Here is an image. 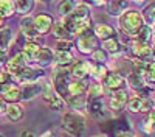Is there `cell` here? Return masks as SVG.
Listing matches in <instances>:
<instances>
[{
	"instance_id": "6da1fadb",
	"label": "cell",
	"mask_w": 155,
	"mask_h": 137,
	"mask_svg": "<svg viewBox=\"0 0 155 137\" xmlns=\"http://www.w3.org/2000/svg\"><path fill=\"white\" fill-rule=\"evenodd\" d=\"M120 27L124 34L135 36L144 27V19L137 11H127L124 14H121V17H120Z\"/></svg>"
},
{
	"instance_id": "7a4b0ae2",
	"label": "cell",
	"mask_w": 155,
	"mask_h": 137,
	"mask_svg": "<svg viewBox=\"0 0 155 137\" xmlns=\"http://www.w3.org/2000/svg\"><path fill=\"white\" fill-rule=\"evenodd\" d=\"M62 126L68 134L79 137V135H82V132L85 129V118L81 112H78V111L67 112L62 118Z\"/></svg>"
},
{
	"instance_id": "3957f363",
	"label": "cell",
	"mask_w": 155,
	"mask_h": 137,
	"mask_svg": "<svg viewBox=\"0 0 155 137\" xmlns=\"http://www.w3.org/2000/svg\"><path fill=\"white\" fill-rule=\"evenodd\" d=\"M132 53H134L135 59L143 61V62H152V59H153L152 45L146 44V42H135L132 45Z\"/></svg>"
},
{
	"instance_id": "277c9868",
	"label": "cell",
	"mask_w": 155,
	"mask_h": 137,
	"mask_svg": "<svg viewBox=\"0 0 155 137\" xmlns=\"http://www.w3.org/2000/svg\"><path fill=\"white\" fill-rule=\"evenodd\" d=\"M96 47V39L95 36H92L90 30L84 31L82 34L78 36V48H79V52L82 53H93V48Z\"/></svg>"
},
{
	"instance_id": "5b68a950",
	"label": "cell",
	"mask_w": 155,
	"mask_h": 137,
	"mask_svg": "<svg viewBox=\"0 0 155 137\" xmlns=\"http://www.w3.org/2000/svg\"><path fill=\"white\" fill-rule=\"evenodd\" d=\"M88 112H90V115H92L93 118H96V120H99L102 123H104L106 118H107L106 106H104V103H102L101 98L90 100V101H88Z\"/></svg>"
},
{
	"instance_id": "8992f818",
	"label": "cell",
	"mask_w": 155,
	"mask_h": 137,
	"mask_svg": "<svg viewBox=\"0 0 155 137\" xmlns=\"http://www.w3.org/2000/svg\"><path fill=\"white\" fill-rule=\"evenodd\" d=\"M102 131L109 135H120L123 132H127V123L123 120H110L104 122L102 125Z\"/></svg>"
},
{
	"instance_id": "52a82bcc",
	"label": "cell",
	"mask_w": 155,
	"mask_h": 137,
	"mask_svg": "<svg viewBox=\"0 0 155 137\" xmlns=\"http://www.w3.org/2000/svg\"><path fill=\"white\" fill-rule=\"evenodd\" d=\"M126 84V78L121 77L120 73H107L104 77V86L110 91H123V86Z\"/></svg>"
},
{
	"instance_id": "ba28073f",
	"label": "cell",
	"mask_w": 155,
	"mask_h": 137,
	"mask_svg": "<svg viewBox=\"0 0 155 137\" xmlns=\"http://www.w3.org/2000/svg\"><path fill=\"white\" fill-rule=\"evenodd\" d=\"M51 27H53V19H51V16H48V14H39V16H36V19H34V28H36L37 34L48 33L51 30Z\"/></svg>"
},
{
	"instance_id": "9c48e42d",
	"label": "cell",
	"mask_w": 155,
	"mask_h": 137,
	"mask_svg": "<svg viewBox=\"0 0 155 137\" xmlns=\"http://www.w3.org/2000/svg\"><path fill=\"white\" fill-rule=\"evenodd\" d=\"M27 61H28L27 56H25L23 53H19V55H16V56L6 64V69H8L9 73H12L14 77H17V75L25 69V64H27Z\"/></svg>"
},
{
	"instance_id": "30bf717a",
	"label": "cell",
	"mask_w": 155,
	"mask_h": 137,
	"mask_svg": "<svg viewBox=\"0 0 155 137\" xmlns=\"http://www.w3.org/2000/svg\"><path fill=\"white\" fill-rule=\"evenodd\" d=\"M20 30H22L23 36L27 37V39H30V42H34V39L37 37V33H36V28H34V19H31V17L22 19Z\"/></svg>"
},
{
	"instance_id": "8fae6325",
	"label": "cell",
	"mask_w": 155,
	"mask_h": 137,
	"mask_svg": "<svg viewBox=\"0 0 155 137\" xmlns=\"http://www.w3.org/2000/svg\"><path fill=\"white\" fill-rule=\"evenodd\" d=\"M126 104H127V94L124 91H116L112 95V98H110V108H112V111H116V112L123 111Z\"/></svg>"
},
{
	"instance_id": "7c38bea8",
	"label": "cell",
	"mask_w": 155,
	"mask_h": 137,
	"mask_svg": "<svg viewBox=\"0 0 155 137\" xmlns=\"http://www.w3.org/2000/svg\"><path fill=\"white\" fill-rule=\"evenodd\" d=\"M42 91H44V86H41L39 83H30L20 91V100H31Z\"/></svg>"
},
{
	"instance_id": "4fadbf2b",
	"label": "cell",
	"mask_w": 155,
	"mask_h": 137,
	"mask_svg": "<svg viewBox=\"0 0 155 137\" xmlns=\"http://www.w3.org/2000/svg\"><path fill=\"white\" fill-rule=\"evenodd\" d=\"M70 73L73 75L78 81H84L90 75L88 73V64H87V62H82V61H78V62H74V64H73Z\"/></svg>"
},
{
	"instance_id": "5bb4252c",
	"label": "cell",
	"mask_w": 155,
	"mask_h": 137,
	"mask_svg": "<svg viewBox=\"0 0 155 137\" xmlns=\"http://www.w3.org/2000/svg\"><path fill=\"white\" fill-rule=\"evenodd\" d=\"M42 75V72L41 70H34V69H28V67H25L19 75H17V81H20V83H25V84H30V83H33L34 80H37L39 77Z\"/></svg>"
},
{
	"instance_id": "9a60e30c",
	"label": "cell",
	"mask_w": 155,
	"mask_h": 137,
	"mask_svg": "<svg viewBox=\"0 0 155 137\" xmlns=\"http://www.w3.org/2000/svg\"><path fill=\"white\" fill-rule=\"evenodd\" d=\"M70 16L73 19H76L78 22H85V20H88V16H90V8L85 3H76Z\"/></svg>"
},
{
	"instance_id": "2e32d148",
	"label": "cell",
	"mask_w": 155,
	"mask_h": 137,
	"mask_svg": "<svg viewBox=\"0 0 155 137\" xmlns=\"http://www.w3.org/2000/svg\"><path fill=\"white\" fill-rule=\"evenodd\" d=\"M87 89V84L84 81H71L68 83V87H67V92H68V97H81Z\"/></svg>"
},
{
	"instance_id": "e0dca14e",
	"label": "cell",
	"mask_w": 155,
	"mask_h": 137,
	"mask_svg": "<svg viewBox=\"0 0 155 137\" xmlns=\"http://www.w3.org/2000/svg\"><path fill=\"white\" fill-rule=\"evenodd\" d=\"M34 61L39 62V64H42V66L50 64V62L53 61V52H51L50 48H47V47H41L39 52H37V55L34 56Z\"/></svg>"
},
{
	"instance_id": "ac0fdd59",
	"label": "cell",
	"mask_w": 155,
	"mask_h": 137,
	"mask_svg": "<svg viewBox=\"0 0 155 137\" xmlns=\"http://www.w3.org/2000/svg\"><path fill=\"white\" fill-rule=\"evenodd\" d=\"M95 34L102 41H109L112 39V36H115V30L109 27V25H98L95 28Z\"/></svg>"
},
{
	"instance_id": "d6986e66",
	"label": "cell",
	"mask_w": 155,
	"mask_h": 137,
	"mask_svg": "<svg viewBox=\"0 0 155 137\" xmlns=\"http://www.w3.org/2000/svg\"><path fill=\"white\" fill-rule=\"evenodd\" d=\"M6 115H8V118H9L11 122H17V120H20L22 115H23V109H22L19 104L12 103V104L6 106Z\"/></svg>"
},
{
	"instance_id": "ffe728a7",
	"label": "cell",
	"mask_w": 155,
	"mask_h": 137,
	"mask_svg": "<svg viewBox=\"0 0 155 137\" xmlns=\"http://www.w3.org/2000/svg\"><path fill=\"white\" fill-rule=\"evenodd\" d=\"M126 8H127V2H109L107 3V12L110 16H121Z\"/></svg>"
},
{
	"instance_id": "44dd1931",
	"label": "cell",
	"mask_w": 155,
	"mask_h": 137,
	"mask_svg": "<svg viewBox=\"0 0 155 137\" xmlns=\"http://www.w3.org/2000/svg\"><path fill=\"white\" fill-rule=\"evenodd\" d=\"M12 39V33L9 28H2L0 30V52H6Z\"/></svg>"
},
{
	"instance_id": "7402d4cb",
	"label": "cell",
	"mask_w": 155,
	"mask_h": 137,
	"mask_svg": "<svg viewBox=\"0 0 155 137\" xmlns=\"http://www.w3.org/2000/svg\"><path fill=\"white\" fill-rule=\"evenodd\" d=\"M127 83H129V86H130L134 91H141L144 87V80L138 73H130V75H129V77H127Z\"/></svg>"
},
{
	"instance_id": "603a6c76",
	"label": "cell",
	"mask_w": 155,
	"mask_h": 137,
	"mask_svg": "<svg viewBox=\"0 0 155 137\" xmlns=\"http://www.w3.org/2000/svg\"><path fill=\"white\" fill-rule=\"evenodd\" d=\"M88 73L92 75L95 80H104V77L107 75V70L101 64H93V66H88Z\"/></svg>"
},
{
	"instance_id": "cb8c5ba5",
	"label": "cell",
	"mask_w": 155,
	"mask_h": 137,
	"mask_svg": "<svg viewBox=\"0 0 155 137\" xmlns=\"http://www.w3.org/2000/svg\"><path fill=\"white\" fill-rule=\"evenodd\" d=\"M39 48H41V45H39V44H36V42H27V45L23 47V52L22 53L27 56L28 61H34V56L37 55Z\"/></svg>"
},
{
	"instance_id": "d4e9b609",
	"label": "cell",
	"mask_w": 155,
	"mask_h": 137,
	"mask_svg": "<svg viewBox=\"0 0 155 137\" xmlns=\"http://www.w3.org/2000/svg\"><path fill=\"white\" fill-rule=\"evenodd\" d=\"M2 98H3V101H9L12 104L14 101L20 100V91L17 89V87H9L6 92L2 94Z\"/></svg>"
},
{
	"instance_id": "484cf974",
	"label": "cell",
	"mask_w": 155,
	"mask_h": 137,
	"mask_svg": "<svg viewBox=\"0 0 155 137\" xmlns=\"http://www.w3.org/2000/svg\"><path fill=\"white\" fill-rule=\"evenodd\" d=\"M53 34L56 36V37H59L61 41H70V37H71V34L64 28V25L59 22V23H54L53 25Z\"/></svg>"
},
{
	"instance_id": "4316f807",
	"label": "cell",
	"mask_w": 155,
	"mask_h": 137,
	"mask_svg": "<svg viewBox=\"0 0 155 137\" xmlns=\"http://www.w3.org/2000/svg\"><path fill=\"white\" fill-rule=\"evenodd\" d=\"M135 37H137V42H146V44H149V41L152 39V28L147 27V25H144V27L135 34Z\"/></svg>"
},
{
	"instance_id": "83f0119b",
	"label": "cell",
	"mask_w": 155,
	"mask_h": 137,
	"mask_svg": "<svg viewBox=\"0 0 155 137\" xmlns=\"http://www.w3.org/2000/svg\"><path fill=\"white\" fill-rule=\"evenodd\" d=\"M56 62L59 64V67H65L73 62V55L70 52H58L56 53Z\"/></svg>"
},
{
	"instance_id": "f1b7e54d",
	"label": "cell",
	"mask_w": 155,
	"mask_h": 137,
	"mask_svg": "<svg viewBox=\"0 0 155 137\" xmlns=\"http://www.w3.org/2000/svg\"><path fill=\"white\" fill-rule=\"evenodd\" d=\"M102 48H104L106 52L112 53V55H116V53H120L121 45H120V42H118V41L112 37V39H109V41H104V42H102Z\"/></svg>"
},
{
	"instance_id": "f546056e",
	"label": "cell",
	"mask_w": 155,
	"mask_h": 137,
	"mask_svg": "<svg viewBox=\"0 0 155 137\" xmlns=\"http://www.w3.org/2000/svg\"><path fill=\"white\" fill-rule=\"evenodd\" d=\"M14 12V2L9 0H0V16L2 17H8Z\"/></svg>"
},
{
	"instance_id": "4dcf8cb0",
	"label": "cell",
	"mask_w": 155,
	"mask_h": 137,
	"mask_svg": "<svg viewBox=\"0 0 155 137\" xmlns=\"http://www.w3.org/2000/svg\"><path fill=\"white\" fill-rule=\"evenodd\" d=\"M33 2L31 0H20V2H16L14 3V8L17 9V12H20V14H27V12L31 11L33 8Z\"/></svg>"
},
{
	"instance_id": "1f68e13d",
	"label": "cell",
	"mask_w": 155,
	"mask_h": 137,
	"mask_svg": "<svg viewBox=\"0 0 155 137\" xmlns=\"http://www.w3.org/2000/svg\"><path fill=\"white\" fill-rule=\"evenodd\" d=\"M74 2H62L61 5H59V12H61V16H70L71 12H73V9H74Z\"/></svg>"
},
{
	"instance_id": "d6a6232c",
	"label": "cell",
	"mask_w": 155,
	"mask_h": 137,
	"mask_svg": "<svg viewBox=\"0 0 155 137\" xmlns=\"http://www.w3.org/2000/svg\"><path fill=\"white\" fill-rule=\"evenodd\" d=\"M102 94H104V91H102V86H99V84L90 86V89H88V98H90V100L101 98V97H102Z\"/></svg>"
},
{
	"instance_id": "836d02e7",
	"label": "cell",
	"mask_w": 155,
	"mask_h": 137,
	"mask_svg": "<svg viewBox=\"0 0 155 137\" xmlns=\"http://www.w3.org/2000/svg\"><path fill=\"white\" fill-rule=\"evenodd\" d=\"M68 104H70L73 109H81V108H84L87 103H85V100L81 98V97H68Z\"/></svg>"
},
{
	"instance_id": "e575fe53",
	"label": "cell",
	"mask_w": 155,
	"mask_h": 137,
	"mask_svg": "<svg viewBox=\"0 0 155 137\" xmlns=\"http://www.w3.org/2000/svg\"><path fill=\"white\" fill-rule=\"evenodd\" d=\"M92 59L96 62V64L102 66L107 61V55H106V52H102V50H95V52L92 53Z\"/></svg>"
},
{
	"instance_id": "d590c367",
	"label": "cell",
	"mask_w": 155,
	"mask_h": 137,
	"mask_svg": "<svg viewBox=\"0 0 155 137\" xmlns=\"http://www.w3.org/2000/svg\"><path fill=\"white\" fill-rule=\"evenodd\" d=\"M56 48H58V52H70L71 42H70V41H58Z\"/></svg>"
},
{
	"instance_id": "8d00e7d4",
	"label": "cell",
	"mask_w": 155,
	"mask_h": 137,
	"mask_svg": "<svg viewBox=\"0 0 155 137\" xmlns=\"http://www.w3.org/2000/svg\"><path fill=\"white\" fill-rule=\"evenodd\" d=\"M50 106L53 108V109H56V111H61V109L64 108V100L58 95V97L53 100V101H50Z\"/></svg>"
},
{
	"instance_id": "74e56055",
	"label": "cell",
	"mask_w": 155,
	"mask_h": 137,
	"mask_svg": "<svg viewBox=\"0 0 155 137\" xmlns=\"http://www.w3.org/2000/svg\"><path fill=\"white\" fill-rule=\"evenodd\" d=\"M146 123H149L150 126H155V111H149V114L146 117Z\"/></svg>"
},
{
	"instance_id": "f35d334b",
	"label": "cell",
	"mask_w": 155,
	"mask_h": 137,
	"mask_svg": "<svg viewBox=\"0 0 155 137\" xmlns=\"http://www.w3.org/2000/svg\"><path fill=\"white\" fill-rule=\"evenodd\" d=\"M147 20L152 22V23H155V6L147 11Z\"/></svg>"
},
{
	"instance_id": "ab89813d",
	"label": "cell",
	"mask_w": 155,
	"mask_h": 137,
	"mask_svg": "<svg viewBox=\"0 0 155 137\" xmlns=\"http://www.w3.org/2000/svg\"><path fill=\"white\" fill-rule=\"evenodd\" d=\"M141 128H143V131L147 132V134H152L153 132V126H150L149 123H143V126H141Z\"/></svg>"
},
{
	"instance_id": "60d3db41",
	"label": "cell",
	"mask_w": 155,
	"mask_h": 137,
	"mask_svg": "<svg viewBox=\"0 0 155 137\" xmlns=\"http://www.w3.org/2000/svg\"><path fill=\"white\" fill-rule=\"evenodd\" d=\"M8 78H9V75L6 72H2V73H0V84H5L8 81Z\"/></svg>"
},
{
	"instance_id": "b9f144b4",
	"label": "cell",
	"mask_w": 155,
	"mask_h": 137,
	"mask_svg": "<svg viewBox=\"0 0 155 137\" xmlns=\"http://www.w3.org/2000/svg\"><path fill=\"white\" fill-rule=\"evenodd\" d=\"M20 137H36V135H34L33 131H27V129H25V131L20 132Z\"/></svg>"
},
{
	"instance_id": "7bdbcfd3",
	"label": "cell",
	"mask_w": 155,
	"mask_h": 137,
	"mask_svg": "<svg viewBox=\"0 0 155 137\" xmlns=\"http://www.w3.org/2000/svg\"><path fill=\"white\" fill-rule=\"evenodd\" d=\"M3 112H6V104L3 100H0V114H3Z\"/></svg>"
},
{
	"instance_id": "ee69618b",
	"label": "cell",
	"mask_w": 155,
	"mask_h": 137,
	"mask_svg": "<svg viewBox=\"0 0 155 137\" xmlns=\"http://www.w3.org/2000/svg\"><path fill=\"white\" fill-rule=\"evenodd\" d=\"M6 61V52H0V64Z\"/></svg>"
},
{
	"instance_id": "f6af8a7d",
	"label": "cell",
	"mask_w": 155,
	"mask_h": 137,
	"mask_svg": "<svg viewBox=\"0 0 155 137\" xmlns=\"http://www.w3.org/2000/svg\"><path fill=\"white\" fill-rule=\"evenodd\" d=\"M118 137H132L130 134H129V132H123V134H120Z\"/></svg>"
},
{
	"instance_id": "bcb514c9",
	"label": "cell",
	"mask_w": 155,
	"mask_h": 137,
	"mask_svg": "<svg viewBox=\"0 0 155 137\" xmlns=\"http://www.w3.org/2000/svg\"><path fill=\"white\" fill-rule=\"evenodd\" d=\"M93 5H98L99 6V5H104V2H93Z\"/></svg>"
},
{
	"instance_id": "7dc6e473",
	"label": "cell",
	"mask_w": 155,
	"mask_h": 137,
	"mask_svg": "<svg viewBox=\"0 0 155 137\" xmlns=\"http://www.w3.org/2000/svg\"><path fill=\"white\" fill-rule=\"evenodd\" d=\"M2 23H3V17L0 16V27H2Z\"/></svg>"
},
{
	"instance_id": "c3c4849f",
	"label": "cell",
	"mask_w": 155,
	"mask_h": 137,
	"mask_svg": "<svg viewBox=\"0 0 155 137\" xmlns=\"http://www.w3.org/2000/svg\"><path fill=\"white\" fill-rule=\"evenodd\" d=\"M152 50H153V55H155V47H153V48H152Z\"/></svg>"
},
{
	"instance_id": "681fc988",
	"label": "cell",
	"mask_w": 155,
	"mask_h": 137,
	"mask_svg": "<svg viewBox=\"0 0 155 137\" xmlns=\"http://www.w3.org/2000/svg\"><path fill=\"white\" fill-rule=\"evenodd\" d=\"M48 137H54V135H48Z\"/></svg>"
},
{
	"instance_id": "f907efd6",
	"label": "cell",
	"mask_w": 155,
	"mask_h": 137,
	"mask_svg": "<svg viewBox=\"0 0 155 137\" xmlns=\"http://www.w3.org/2000/svg\"><path fill=\"white\" fill-rule=\"evenodd\" d=\"M153 33H155V27H153Z\"/></svg>"
},
{
	"instance_id": "816d5d0a",
	"label": "cell",
	"mask_w": 155,
	"mask_h": 137,
	"mask_svg": "<svg viewBox=\"0 0 155 137\" xmlns=\"http://www.w3.org/2000/svg\"><path fill=\"white\" fill-rule=\"evenodd\" d=\"M0 137H2V135H0Z\"/></svg>"
}]
</instances>
